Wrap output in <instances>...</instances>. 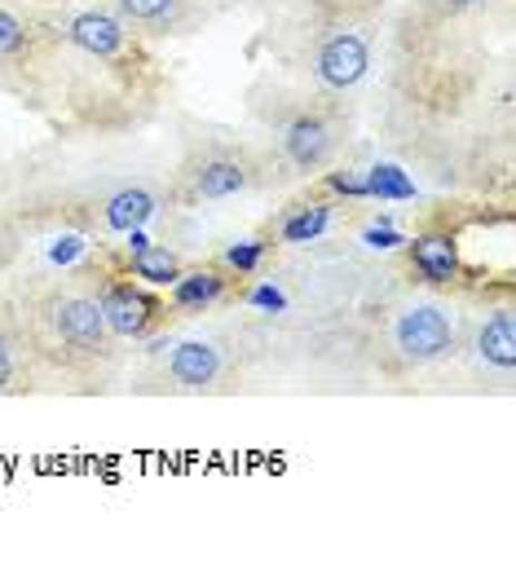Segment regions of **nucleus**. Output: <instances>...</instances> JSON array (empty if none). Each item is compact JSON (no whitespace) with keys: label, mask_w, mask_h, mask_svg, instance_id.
I'll return each instance as SVG.
<instances>
[{"label":"nucleus","mask_w":516,"mask_h":573,"mask_svg":"<svg viewBox=\"0 0 516 573\" xmlns=\"http://www.w3.org/2000/svg\"><path fill=\"white\" fill-rule=\"evenodd\" d=\"M18 327H22L27 357H40V362L67 366V371H93V366L111 362L116 344H120L102 318L98 287H89L80 278L31 292Z\"/></svg>","instance_id":"nucleus-1"},{"label":"nucleus","mask_w":516,"mask_h":573,"mask_svg":"<svg viewBox=\"0 0 516 573\" xmlns=\"http://www.w3.org/2000/svg\"><path fill=\"white\" fill-rule=\"evenodd\" d=\"M116 13L129 31L168 36L186 22V0H116Z\"/></svg>","instance_id":"nucleus-13"},{"label":"nucleus","mask_w":516,"mask_h":573,"mask_svg":"<svg viewBox=\"0 0 516 573\" xmlns=\"http://www.w3.org/2000/svg\"><path fill=\"white\" fill-rule=\"evenodd\" d=\"M226 287H230V274L217 269V265H208V269H181L177 283H172V305L181 314H204V309H212L226 296Z\"/></svg>","instance_id":"nucleus-11"},{"label":"nucleus","mask_w":516,"mask_h":573,"mask_svg":"<svg viewBox=\"0 0 516 573\" xmlns=\"http://www.w3.org/2000/svg\"><path fill=\"white\" fill-rule=\"evenodd\" d=\"M441 4H450V9H477V4H490V0H441Z\"/></svg>","instance_id":"nucleus-20"},{"label":"nucleus","mask_w":516,"mask_h":573,"mask_svg":"<svg viewBox=\"0 0 516 573\" xmlns=\"http://www.w3.org/2000/svg\"><path fill=\"white\" fill-rule=\"evenodd\" d=\"M67 40L76 45V49H85L89 58H120V49H125V40H129V27L120 22V13H80V18H71V27H67Z\"/></svg>","instance_id":"nucleus-8"},{"label":"nucleus","mask_w":516,"mask_h":573,"mask_svg":"<svg viewBox=\"0 0 516 573\" xmlns=\"http://www.w3.org/2000/svg\"><path fill=\"white\" fill-rule=\"evenodd\" d=\"M27 362V344H22V327L13 314H0V397L13 388L18 371Z\"/></svg>","instance_id":"nucleus-15"},{"label":"nucleus","mask_w":516,"mask_h":573,"mask_svg":"<svg viewBox=\"0 0 516 573\" xmlns=\"http://www.w3.org/2000/svg\"><path fill=\"white\" fill-rule=\"evenodd\" d=\"M477 357H482V366H490V371H499L504 379H513L516 371V318L513 309L504 305V309H495V314H486V323L477 327Z\"/></svg>","instance_id":"nucleus-10"},{"label":"nucleus","mask_w":516,"mask_h":573,"mask_svg":"<svg viewBox=\"0 0 516 573\" xmlns=\"http://www.w3.org/2000/svg\"><path fill=\"white\" fill-rule=\"evenodd\" d=\"M27 49V22L18 18V13H9V9H0V62H9V58H18Z\"/></svg>","instance_id":"nucleus-17"},{"label":"nucleus","mask_w":516,"mask_h":573,"mask_svg":"<svg viewBox=\"0 0 516 573\" xmlns=\"http://www.w3.org/2000/svg\"><path fill=\"white\" fill-rule=\"evenodd\" d=\"M340 141H345V132H340V119H336V115L305 111L282 128V137H278V159H282L296 177H309V172H322V168L336 164Z\"/></svg>","instance_id":"nucleus-4"},{"label":"nucleus","mask_w":516,"mask_h":573,"mask_svg":"<svg viewBox=\"0 0 516 573\" xmlns=\"http://www.w3.org/2000/svg\"><path fill=\"white\" fill-rule=\"evenodd\" d=\"M226 379V357L208 340H181L159 366L163 393H212Z\"/></svg>","instance_id":"nucleus-6"},{"label":"nucleus","mask_w":516,"mask_h":573,"mask_svg":"<svg viewBox=\"0 0 516 573\" xmlns=\"http://www.w3.org/2000/svg\"><path fill=\"white\" fill-rule=\"evenodd\" d=\"M9 260H13V238L0 229V274H4V265H9Z\"/></svg>","instance_id":"nucleus-19"},{"label":"nucleus","mask_w":516,"mask_h":573,"mask_svg":"<svg viewBox=\"0 0 516 573\" xmlns=\"http://www.w3.org/2000/svg\"><path fill=\"white\" fill-rule=\"evenodd\" d=\"M388 357L401 366V371H419V366H433L441 357L455 353L459 344V327H455V314L437 300H415V305H401L393 318H388Z\"/></svg>","instance_id":"nucleus-3"},{"label":"nucleus","mask_w":516,"mask_h":573,"mask_svg":"<svg viewBox=\"0 0 516 573\" xmlns=\"http://www.w3.org/2000/svg\"><path fill=\"white\" fill-rule=\"evenodd\" d=\"M226 260H230V265H235L239 274H248V269H252V265L260 260V247H244V251H230Z\"/></svg>","instance_id":"nucleus-18"},{"label":"nucleus","mask_w":516,"mask_h":573,"mask_svg":"<svg viewBox=\"0 0 516 573\" xmlns=\"http://www.w3.org/2000/svg\"><path fill=\"white\" fill-rule=\"evenodd\" d=\"M102 226L107 229H141L159 217V195L150 186H120L116 195L102 199Z\"/></svg>","instance_id":"nucleus-12"},{"label":"nucleus","mask_w":516,"mask_h":573,"mask_svg":"<svg viewBox=\"0 0 516 573\" xmlns=\"http://www.w3.org/2000/svg\"><path fill=\"white\" fill-rule=\"evenodd\" d=\"M129 265L141 283H155V287H172L177 274L186 269V265L177 260V251H168V247H159V243H146V238H137V247L129 251Z\"/></svg>","instance_id":"nucleus-14"},{"label":"nucleus","mask_w":516,"mask_h":573,"mask_svg":"<svg viewBox=\"0 0 516 573\" xmlns=\"http://www.w3.org/2000/svg\"><path fill=\"white\" fill-rule=\"evenodd\" d=\"M410 269L424 283H433V287L459 283V243L450 234H437V229L433 234H419L410 243Z\"/></svg>","instance_id":"nucleus-9"},{"label":"nucleus","mask_w":516,"mask_h":573,"mask_svg":"<svg viewBox=\"0 0 516 573\" xmlns=\"http://www.w3.org/2000/svg\"><path fill=\"white\" fill-rule=\"evenodd\" d=\"M98 300H102V318H107L116 340H146L163 323V305L146 287H137L132 278L98 283Z\"/></svg>","instance_id":"nucleus-5"},{"label":"nucleus","mask_w":516,"mask_h":573,"mask_svg":"<svg viewBox=\"0 0 516 573\" xmlns=\"http://www.w3.org/2000/svg\"><path fill=\"white\" fill-rule=\"evenodd\" d=\"M265 177H269L265 159L252 155L248 146L208 141L181 164L172 199L177 204H221V199H235V195H248V190L265 186Z\"/></svg>","instance_id":"nucleus-2"},{"label":"nucleus","mask_w":516,"mask_h":573,"mask_svg":"<svg viewBox=\"0 0 516 573\" xmlns=\"http://www.w3.org/2000/svg\"><path fill=\"white\" fill-rule=\"evenodd\" d=\"M367 67H371V45L363 31H331L314 53V76L336 93L354 89L367 76Z\"/></svg>","instance_id":"nucleus-7"},{"label":"nucleus","mask_w":516,"mask_h":573,"mask_svg":"<svg viewBox=\"0 0 516 573\" xmlns=\"http://www.w3.org/2000/svg\"><path fill=\"white\" fill-rule=\"evenodd\" d=\"M327 217H331V208L327 204H318L314 213L305 208V213H296L287 226H282V238L287 243H305V238H314V234H322V226H327Z\"/></svg>","instance_id":"nucleus-16"}]
</instances>
